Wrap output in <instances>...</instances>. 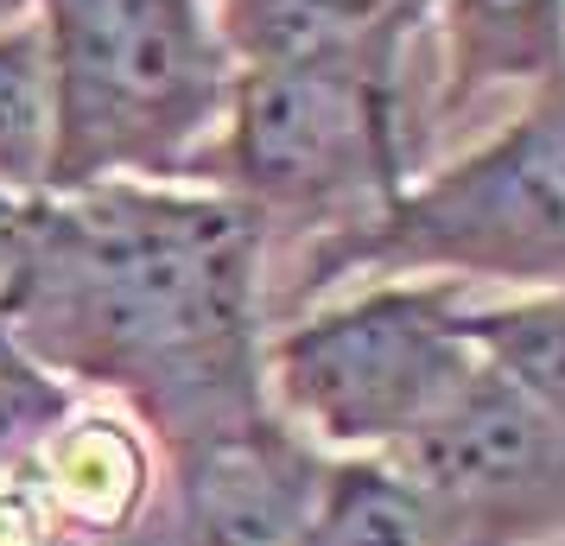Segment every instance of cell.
Here are the masks:
<instances>
[{
    "mask_svg": "<svg viewBox=\"0 0 565 546\" xmlns=\"http://www.w3.org/2000/svg\"><path fill=\"white\" fill-rule=\"evenodd\" d=\"M260 235L230 191L108 179L32 197L0 331L179 451L267 414Z\"/></svg>",
    "mask_w": 565,
    "mask_h": 546,
    "instance_id": "cell-1",
    "label": "cell"
},
{
    "mask_svg": "<svg viewBox=\"0 0 565 546\" xmlns=\"http://www.w3.org/2000/svg\"><path fill=\"white\" fill-rule=\"evenodd\" d=\"M39 32L52 64L45 197L166 184L230 115L242 64L198 0H45Z\"/></svg>",
    "mask_w": 565,
    "mask_h": 546,
    "instance_id": "cell-2",
    "label": "cell"
},
{
    "mask_svg": "<svg viewBox=\"0 0 565 546\" xmlns=\"http://www.w3.org/2000/svg\"><path fill=\"white\" fill-rule=\"evenodd\" d=\"M413 13L369 39L286 64H248L230 96L223 191L267 216L324 223L350 235L375 223L401 191V108H394V45ZM318 235V242H324Z\"/></svg>",
    "mask_w": 565,
    "mask_h": 546,
    "instance_id": "cell-3",
    "label": "cell"
},
{
    "mask_svg": "<svg viewBox=\"0 0 565 546\" xmlns=\"http://www.w3.org/2000/svg\"><path fill=\"white\" fill-rule=\"evenodd\" d=\"M356 267L565 292V77L458 165L401 184L375 223L311 242L306 292Z\"/></svg>",
    "mask_w": 565,
    "mask_h": 546,
    "instance_id": "cell-4",
    "label": "cell"
},
{
    "mask_svg": "<svg viewBox=\"0 0 565 546\" xmlns=\"http://www.w3.org/2000/svg\"><path fill=\"white\" fill-rule=\"evenodd\" d=\"M470 306L451 280H387L286 324L260 350L267 407L324 458H387L477 375Z\"/></svg>",
    "mask_w": 565,
    "mask_h": 546,
    "instance_id": "cell-5",
    "label": "cell"
},
{
    "mask_svg": "<svg viewBox=\"0 0 565 546\" xmlns=\"http://www.w3.org/2000/svg\"><path fill=\"white\" fill-rule=\"evenodd\" d=\"M159 458L153 508L115 546H318L337 458L306 445L274 407Z\"/></svg>",
    "mask_w": 565,
    "mask_h": 546,
    "instance_id": "cell-6",
    "label": "cell"
},
{
    "mask_svg": "<svg viewBox=\"0 0 565 546\" xmlns=\"http://www.w3.org/2000/svg\"><path fill=\"white\" fill-rule=\"evenodd\" d=\"M387 464L509 546L565 540V419L495 382L489 368L470 375V388L426 432L387 451Z\"/></svg>",
    "mask_w": 565,
    "mask_h": 546,
    "instance_id": "cell-7",
    "label": "cell"
},
{
    "mask_svg": "<svg viewBox=\"0 0 565 546\" xmlns=\"http://www.w3.org/2000/svg\"><path fill=\"white\" fill-rule=\"evenodd\" d=\"M71 546H115L147 521L159 495V445L121 407H77L52 439L26 458Z\"/></svg>",
    "mask_w": 565,
    "mask_h": 546,
    "instance_id": "cell-8",
    "label": "cell"
},
{
    "mask_svg": "<svg viewBox=\"0 0 565 546\" xmlns=\"http://www.w3.org/2000/svg\"><path fill=\"white\" fill-rule=\"evenodd\" d=\"M318 546H509L483 521L438 502L387 458H337Z\"/></svg>",
    "mask_w": 565,
    "mask_h": 546,
    "instance_id": "cell-9",
    "label": "cell"
},
{
    "mask_svg": "<svg viewBox=\"0 0 565 546\" xmlns=\"http://www.w3.org/2000/svg\"><path fill=\"white\" fill-rule=\"evenodd\" d=\"M451 83L445 103L483 96L495 83L565 77V0H445Z\"/></svg>",
    "mask_w": 565,
    "mask_h": 546,
    "instance_id": "cell-10",
    "label": "cell"
},
{
    "mask_svg": "<svg viewBox=\"0 0 565 546\" xmlns=\"http://www.w3.org/2000/svg\"><path fill=\"white\" fill-rule=\"evenodd\" d=\"M413 13V0H223V45L248 64H286L369 39L387 20Z\"/></svg>",
    "mask_w": 565,
    "mask_h": 546,
    "instance_id": "cell-11",
    "label": "cell"
},
{
    "mask_svg": "<svg viewBox=\"0 0 565 546\" xmlns=\"http://www.w3.org/2000/svg\"><path fill=\"white\" fill-rule=\"evenodd\" d=\"M477 363L565 419V292H527L514 306H470Z\"/></svg>",
    "mask_w": 565,
    "mask_h": 546,
    "instance_id": "cell-12",
    "label": "cell"
},
{
    "mask_svg": "<svg viewBox=\"0 0 565 546\" xmlns=\"http://www.w3.org/2000/svg\"><path fill=\"white\" fill-rule=\"evenodd\" d=\"M52 179V64L39 20L0 32V197H45Z\"/></svg>",
    "mask_w": 565,
    "mask_h": 546,
    "instance_id": "cell-13",
    "label": "cell"
},
{
    "mask_svg": "<svg viewBox=\"0 0 565 546\" xmlns=\"http://www.w3.org/2000/svg\"><path fill=\"white\" fill-rule=\"evenodd\" d=\"M77 407H83V394L71 382H57L39 356H26L20 343L0 331V470L26 464Z\"/></svg>",
    "mask_w": 565,
    "mask_h": 546,
    "instance_id": "cell-14",
    "label": "cell"
},
{
    "mask_svg": "<svg viewBox=\"0 0 565 546\" xmlns=\"http://www.w3.org/2000/svg\"><path fill=\"white\" fill-rule=\"evenodd\" d=\"M7 7H13V0H0V13H7Z\"/></svg>",
    "mask_w": 565,
    "mask_h": 546,
    "instance_id": "cell-15",
    "label": "cell"
}]
</instances>
